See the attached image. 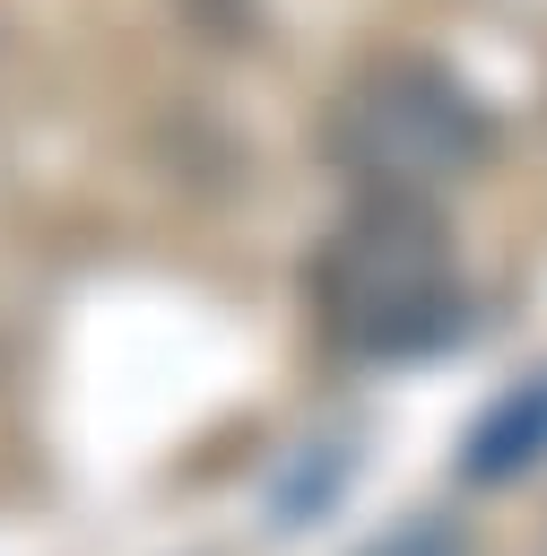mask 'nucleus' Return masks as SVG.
Listing matches in <instances>:
<instances>
[{
	"instance_id": "obj_1",
	"label": "nucleus",
	"mask_w": 547,
	"mask_h": 556,
	"mask_svg": "<svg viewBox=\"0 0 547 556\" xmlns=\"http://www.w3.org/2000/svg\"><path fill=\"white\" fill-rule=\"evenodd\" d=\"M313 304H321V330L365 365L443 348L460 330V261L434 200H365L321 243Z\"/></svg>"
},
{
	"instance_id": "obj_2",
	"label": "nucleus",
	"mask_w": 547,
	"mask_h": 556,
	"mask_svg": "<svg viewBox=\"0 0 547 556\" xmlns=\"http://www.w3.org/2000/svg\"><path fill=\"white\" fill-rule=\"evenodd\" d=\"M486 139H495V122L434 61H382L365 78H347L321 122L330 165L365 200H434L486 156Z\"/></svg>"
},
{
	"instance_id": "obj_3",
	"label": "nucleus",
	"mask_w": 547,
	"mask_h": 556,
	"mask_svg": "<svg viewBox=\"0 0 547 556\" xmlns=\"http://www.w3.org/2000/svg\"><path fill=\"white\" fill-rule=\"evenodd\" d=\"M547 460V374L538 382H521V391H504L486 417H478V434L460 443V478H521V469H538Z\"/></svg>"
}]
</instances>
